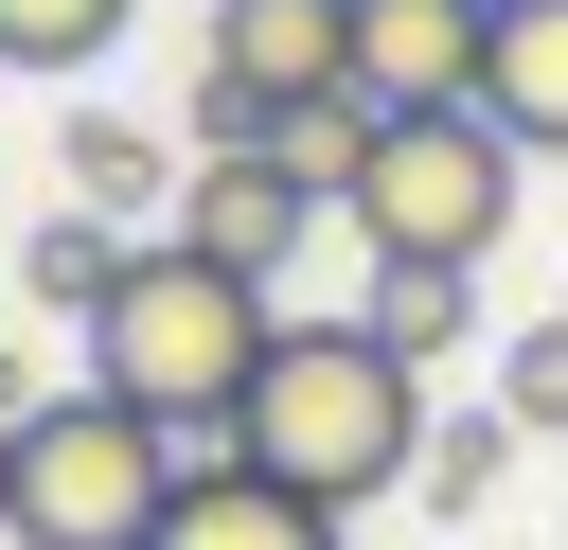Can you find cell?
Returning <instances> with one entry per match:
<instances>
[{"label":"cell","mask_w":568,"mask_h":550,"mask_svg":"<svg viewBox=\"0 0 568 550\" xmlns=\"http://www.w3.org/2000/svg\"><path fill=\"white\" fill-rule=\"evenodd\" d=\"M426 426L444 408H426V373L373 319H284L266 373H248V408H231V461L284 479V497H320V515H373V497L426 479Z\"/></svg>","instance_id":"6da1fadb"},{"label":"cell","mask_w":568,"mask_h":550,"mask_svg":"<svg viewBox=\"0 0 568 550\" xmlns=\"http://www.w3.org/2000/svg\"><path fill=\"white\" fill-rule=\"evenodd\" d=\"M266 337H284V284L213 266L195 231H160V248H124V284L89 319V390H124L142 426H178V461H231V408H248Z\"/></svg>","instance_id":"7a4b0ae2"},{"label":"cell","mask_w":568,"mask_h":550,"mask_svg":"<svg viewBox=\"0 0 568 550\" xmlns=\"http://www.w3.org/2000/svg\"><path fill=\"white\" fill-rule=\"evenodd\" d=\"M515 142L479 124V106H373V160H355V248L373 266H497V231H515Z\"/></svg>","instance_id":"3957f363"},{"label":"cell","mask_w":568,"mask_h":550,"mask_svg":"<svg viewBox=\"0 0 568 550\" xmlns=\"http://www.w3.org/2000/svg\"><path fill=\"white\" fill-rule=\"evenodd\" d=\"M178 426H142L124 390H53L36 426H18V550H160V515H178Z\"/></svg>","instance_id":"277c9868"},{"label":"cell","mask_w":568,"mask_h":550,"mask_svg":"<svg viewBox=\"0 0 568 550\" xmlns=\"http://www.w3.org/2000/svg\"><path fill=\"white\" fill-rule=\"evenodd\" d=\"M320 89H355V0H213V35H195V142H248V124L320 106Z\"/></svg>","instance_id":"5b68a950"},{"label":"cell","mask_w":568,"mask_h":550,"mask_svg":"<svg viewBox=\"0 0 568 550\" xmlns=\"http://www.w3.org/2000/svg\"><path fill=\"white\" fill-rule=\"evenodd\" d=\"M178 231H195L213 266L284 284V266H302V231H320V195H302L266 142H195V160H178Z\"/></svg>","instance_id":"8992f818"},{"label":"cell","mask_w":568,"mask_h":550,"mask_svg":"<svg viewBox=\"0 0 568 550\" xmlns=\"http://www.w3.org/2000/svg\"><path fill=\"white\" fill-rule=\"evenodd\" d=\"M497 0H355V106H479Z\"/></svg>","instance_id":"52a82bcc"},{"label":"cell","mask_w":568,"mask_h":550,"mask_svg":"<svg viewBox=\"0 0 568 550\" xmlns=\"http://www.w3.org/2000/svg\"><path fill=\"white\" fill-rule=\"evenodd\" d=\"M479 124L515 160H568V0H497L479 35Z\"/></svg>","instance_id":"ba28073f"},{"label":"cell","mask_w":568,"mask_h":550,"mask_svg":"<svg viewBox=\"0 0 568 550\" xmlns=\"http://www.w3.org/2000/svg\"><path fill=\"white\" fill-rule=\"evenodd\" d=\"M160 550H355V515H320V497H284V479H248V461H195V479H178V515H160Z\"/></svg>","instance_id":"9c48e42d"},{"label":"cell","mask_w":568,"mask_h":550,"mask_svg":"<svg viewBox=\"0 0 568 550\" xmlns=\"http://www.w3.org/2000/svg\"><path fill=\"white\" fill-rule=\"evenodd\" d=\"M124 248H142L124 213H71V195H53V231L0 266V302H36V319H71V337H89V319H106V284H124Z\"/></svg>","instance_id":"30bf717a"},{"label":"cell","mask_w":568,"mask_h":550,"mask_svg":"<svg viewBox=\"0 0 568 550\" xmlns=\"http://www.w3.org/2000/svg\"><path fill=\"white\" fill-rule=\"evenodd\" d=\"M160 195H178V142H142V124L71 106V213H160Z\"/></svg>","instance_id":"8fae6325"},{"label":"cell","mask_w":568,"mask_h":550,"mask_svg":"<svg viewBox=\"0 0 568 550\" xmlns=\"http://www.w3.org/2000/svg\"><path fill=\"white\" fill-rule=\"evenodd\" d=\"M124 18H142V0H0V71H53V89H71V71L124 53Z\"/></svg>","instance_id":"7c38bea8"},{"label":"cell","mask_w":568,"mask_h":550,"mask_svg":"<svg viewBox=\"0 0 568 550\" xmlns=\"http://www.w3.org/2000/svg\"><path fill=\"white\" fill-rule=\"evenodd\" d=\"M248 142H266V160L337 213V195H355V160H373V106H355V89H320V106H284V124H248Z\"/></svg>","instance_id":"4fadbf2b"},{"label":"cell","mask_w":568,"mask_h":550,"mask_svg":"<svg viewBox=\"0 0 568 550\" xmlns=\"http://www.w3.org/2000/svg\"><path fill=\"white\" fill-rule=\"evenodd\" d=\"M355 319H373V337H390V355H408V373H444V355H462V319H479V302H462V266H373V302H355Z\"/></svg>","instance_id":"5bb4252c"},{"label":"cell","mask_w":568,"mask_h":550,"mask_svg":"<svg viewBox=\"0 0 568 550\" xmlns=\"http://www.w3.org/2000/svg\"><path fill=\"white\" fill-rule=\"evenodd\" d=\"M497 479H515V408H479V426L444 408V426H426V479H408V497H426V515H479Z\"/></svg>","instance_id":"9a60e30c"},{"label":"cell","mask_w":568,"mask_h":550,"mask_svg":"<svg viewBox=\"0 0 568 550\" xmlns=\"http://www.w3.org/2000/svg\"><path fill=\"white\" fill-rule=\"evenodd\" d=\"M497 408H515V426H550V444H568V319H550V337H515V373H497Z\"/></svg>","instance_id":"2e32d148"},{"label":"cell","mask_w":568,"mask_h":550,"mask_svg":"<svg viewBox=\"0 0 568 550\" xmlns=\"http://www.w3.org/2000/svg\"><path fill=\"white\" fill-rule=\"evenodd\" d=\"M0 515H18V426H0Z\"/></svg>","instance_id":"e0dca14e"}]
</instances>
